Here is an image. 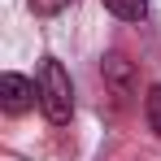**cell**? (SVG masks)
<instances>
[{
  "instance_id": "obj_4",
  "label": "cell",
  "mask_w": 161,
  "mask_h": 161,
  "mask_svg": "<svg viewBox=\"0 0 161 161\" xmlns=\"http://www.w3.org/2000/svg\"><path fill=\"white\" fill-rule=\"evenodd\" d=\"M100 4L122 22H144L148 18V0H100Z\"/></svg>"
},
{
  "instance_id": "obj_6",
  "label": "cell",
  "mask_w": 161,
  "mask_h": 161,
  "mask_svg": "<svg viewBox=\"0 0 161 161\" xmlns=\"http://www.w3.org/2000/svg\"><path fill=\"white\" fill-rule=\"evenodd\" d=\"M65 4H70V0H31V13H35V18H53Z\"/></svg>"
},
{
  "instance_id": "obj_3",
  "label": "cell",
  "mask_w": 161,
  "mask_h": 161,
  "mask_svg": "<svg viewBox=\"0 0 161 161\" xmlns=\"http://www.w3.org/2000/svg\"><path fill=\"white\" fill-rule=\"evenodd\" d=\"M100 70H105V83L118 92V96H131V92H135V65H131L122 53H109Z\"/></svg>"
},
{
  "instance_id": "obj_2",
  "label": "cell",
  "mask_w": 161,
  "mask_h": 161,
  "mask_svg": "<svg viewBox=\"0 0 161 161\" xmlns=\"http://www.w3.org/2000/svg\"><path fill=\"white\" fill-rule=\"evenodd\" d=\"M39 100V83L22 79V74H0V109L9 113V118H18V113H26L31 105Z\"/></svg>"
},
{
  "instance_id": "obj_5",
  "label": "cell",
  "mask_w": 161,
  "mask_h": 161,
  "mask_svg": "<svg viewBox=\"0 0 161 161\" xmlns=\"http://www.w3.org/2000/svg\"><path fill=\"white\" fill-rule=\"evenodd\" d=\"M144 118H148V126L161 135V87H148V96H144Z\"/></svg>"
},
{
  "instance_id": "obj_1",
  "label": "cell",
  "mask_w": 161,
  "mask_h": 161,
  "mask_svg": "<svg viewBox=\"0 0 161 161\" xmlns=\"http://www.w3.org/2000/svg\"><path fill=\"white\" fill-rule=\"evenodd\" d=\"M39 109H44V118L53 122V126H65L70 118H74V87H70V74H65V65L48 57L44 65H39Z\"/></svg>"
}]
</instances>
